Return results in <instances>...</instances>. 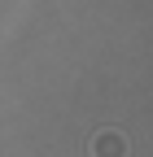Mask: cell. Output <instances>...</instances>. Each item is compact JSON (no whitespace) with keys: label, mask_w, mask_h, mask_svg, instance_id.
Returning <instances> with one entry per match:
<instances>
[{"label":"cell","mask_w":153,"mask_h":157,"mask_svg":"<svg viewBox=\"0 0 153 157\" xmlns=\"http://www.w3.org/2000/svg\"><path fill=\"white\" fill-rule=\"evenodd\" d=\"M88 157H127V140H123L118 131H96Z\"/></svg>","instance_id":"obj_1"}]
</instances>
